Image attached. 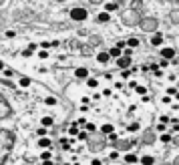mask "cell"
<instances>
[{"label": "cell", "mask_w": 179, "mask_h": 165, "mask_svg": "<svg viewBox=\"0 0 179 165\" xmlns=\"http://www.w3.org/2000/svg\"><path fill=\"white\" fill-rule=\"evenodd\" d=\"M4 71V63H2V58H0V73Z\"/></svg>", "instance_id": "cell-43"}, {"label": "cell", "mask_w": 179, "mask_h": 165, "mask_svg": "<svg viewBox=\"0 0 179 165\" xmlns=\"http://www.w3.org/2000/svg\"><path fill=\"white\" fill-rule=\"evenodd\" d=\"M71 18L83 22V20L89 18V10H85V8H73V10H71Z\"/></svg>", "instance_id": "cell-1"}, {"label": "cell", "mask_w": 179, "mask_h": 165, "mask_svg": "<svg viewBox=\"0 0 179 165\" xmlns=\"http://www.w3.org/2000/svg\"><path fill=\"white\" fill-rule=\"evenodd\" d=\"M135 89H137V93H139L141 97H147V89H145V87H141V85H137Z\"/></svg>", "instance_id": "cell-23"}, {"label": "cell", "mask_w": 179, "mask_h": 165, "mask_svg": "<svg viewBox=\"0 0 179 165\" xmlns=\"http://www.w3.org/2000/svg\"><path fill=\"white\" fill-rule=\"evenodd\" d=\"M30 77H22V79H20V87H22V89H24V87H30Z\"/></svg>", "instance_id": "cell-21"}, {"label": "cell", "mask_w": 179, "mask_h": 165, "mask_svg": "<svg viewBox=\"0 0 179 165\" xmlns=\"http://www.w3.org/2000/svg\"><path fill=\"white\" fill-rule=\"evenodd\" d=\"M22 56H26V58H28V56H32V52L26 48V50H22Z\"/></svg>", "instance_id": "cell-36"}, {"label": "cell", "mask_w": 179, "mask_h": 165, "mask_svg": "<svg viewBox=\"0 0 179 165\" xmlns=\"http://www.w3.org/2000/svg\"><path fill=\"white\" fill-rule=\"evenodd\" d=\"M109 58H111V56H109V52H107V50H103V52H99V54H97V60H99L101 65H103V63H109Z\"/></svg>", "instance_id": "cell-7"}, {"label": "cell", "mask_w": 179, "mask_h": 165, "mask_svg": "<svg viewBox=\"0 0 179 165\" xmlns=\"http://www.w3.org/2000/svg\"><path fill=\"white\" fill-rule=\"evenodd\" d=\"M109 157H111V159H119V157H121V153L115 149V151H111V153H109Z\"/></svg>", "instance_id": "cell-28"}, {"label": "cell", "mask_w": 179, "mask_h": 165, "mask_svg": "<svg viewBox=\"0 0 179 165\" xmlns=\"http://www.w3.org/2000/svg\"><path fill=\"white\" fill-rule=\"evenodd\" d=\"M36 48H38V44H36V42H30V44H28V50H30V52H34Z\"/></svg>", "instance_id": "cell-31"}, {"label": "cell", "mask_w": 179, "mask_h": 165, "mask_svg": "<svg viewBox=\"0 0 179 165\" xmlns=\"http://www.w3.org/2000/svg\"><path fill=\"white\" fill-rule=\"evenodd\" d=\"M93 165H101V159H93Z\"/></svg>", "instance_id": "cell-42"}, {"label": "cell", "mask_w": 179, "mask_h": 165, "mask_svg": "<svg viewBox=\"0 0 179 165\" xmlns=\"http://www.w3.org/2000/svg\"><path fill=\"white\" fill-rule=\"evenodd\" d=\"M121 52H123V50H119V48L115 46V48H111V50H109V56H115V58H121Z\"/></svg>", "instance_id": "cell-18"}, {"label": "cell", "mask_w": 179, "mask_h": 165, "mask_svg": "<svg viewBox=\"0 0 179 165\" xmlns=\"http://www.w3.org/2000/svg\"><path fill=\"white\" fill-rule=\"evenodd\" d=\"M127 46H129L131 50H133V48H137V46H139V38H137V36L129 38V41H127Z\"/></svg>", "instance_id": "cell-15"}, {"label": "cell", "mask_w": 179, "mask_h": 165, "mask_svg": "<svg viewBox=\"0 0 179 165\" xmlns=\"http://www.w3.org/2000/svg\"><path fill=\"white\" fill-rule=\"evenodd\" d=\"M175 99H177V101H179V91H177V95H175Z\"/></svg>", "instance_id": "cell-45"}, {"label": "cell", "mask_w": 179, "mask_h": 165, "mask_svg": "<svg viewBox=\"0 0 179 165\" xmlns=\"http://www.w3.org/2000/svg\"><path fill=\"white\" fill-rule=\"evenodd\" d=\"M177 89H179V87H177Z\"/></svg>", "instance_id": "cell-47"}, {"label": "cell", "mask_w": 179, "mask_h": 165, "mask_svg": "<svg viewBox=\"0 0 179 165\" xmlns=\"http://www.w3.org/2000/svg\"><path fill=\"white\" fill-rule=\"evenodd\" d=\"M101 133H103V135H111V133H113V125L105 123L103 127H101Z\"/></svg>", "instance_id": "cell-12"}, {"label": "cell", "mask_w": 179, "mask_h": 165, "mask_svg": "<svg viewBox=\"0 0 179 165\" xmlns=\"http://www.w3.org/2000/svg\"><path fill=\"white\" fill-rule=\"evenodd\" d=\"M69 135H71V137H77V135H79V125L77 123H73L69 127Z\"/></svg>", "instance_id": "cell-14"}, {"label": "cell", "mask_w": 179, "mask_h": 165, "mask_svg": "<svg viewBox=\"0 0 179 165\" xmlns=\"http://www.w3.org/2000/svg\"><path fill=\"white\" fill-rule=\"evenodd\" d=\"M161 42H163V34L155 32V34L151 36V44H153V46H161Z\"/></svg>", "instance_id": "cell-5"}, {"label": "cell", "mask_w": 179, "mask_h": 165, "mask_svg": "<svg viewBox=\"0 0 179 165\" xmlns=\"http://www.w3.org/2000/svg\"><path fill=\"white\" fill-rule=\"evenodd\" d=\"M121 77H123V79H129V77H131V71H129V69H127V71H121Z\"/></svg>", "instance_id": "cell-32"}, {"label": "cell", "mask_w": 179, "mask_h": 165, "mask_svg": "<svg viewBox=\"0 0 179 165\" xmlns=\"http://www.w3.org/2000/svg\"><path fill=\"white\" fill-rule=\"evenodd\" d=\"M127 129H129L131 133H135V131H139V129H141V125L137 123V121H133V123H129V125H127Z\"/></svg>", "instance_id": "cell-20"}, {"label": "cell", "mask_w": 179, "mask_h": 165, "mask_svg": "<svg viewBox=\"0 0 179 165\" xmlns=\"http://www.w3.org/2000/svg\"><path fill=\"white\" fill-rule=\"evenodd\" d=\"M45 103L52 107V105H56V99H54V97H46V99H45Z\"/></svg>", "instance_id": "cell-26"}, {"label": "cell", "mask_w": 179, "mask_h": 165, "mask_svg": "<svg viewBox=\"0 0 179 165\" xmlns=\"http://www.w3.org/2000/svg\"><path fill=\"white\" fill-rule=\"evenodd\" d=\"M169 123H171V131H175V133H177V131H179V121H177V119H171ZM171 131H169V133H171Z\"/></svg>", "instance_id": "cell-22"}, {"label": "cell", "mask_w": 179, "mask_h": 165, "mask_svg": "<svg viewBox=\"0 0 179 165\" xmlns=\"http://www.w3.org/2000/svg\"><path fill=\"white\" fill-rule=\"evenodd\" d=\"M117 65H119V69H121V71H127V67H131V58H127V56L117 58Z\"/></svg>", "instance_id": "cell-3"}, {"label": "cell", "mask_w": 179, "mask_h": 165, "mask_svg": "<svg viewBox=\"0 0 179 165\" xmlns=\"http://www.w3.org/2000/svg\"><path fill=\"white\" fill-rule=\"evenodd\" d=\"M161 56H163V60H169L175 56V50L173 48H161Z\"/></svg>", "instance_id": "cell-4"}, {"label": "cell", "mask_w": 179, "mask_h": 165, "mask_svg": "<svg viewBox=\"0 0 179 165\" xmlns=\"http://www.w3.org/2000/svg\"><path fill=\"white\" fill-rule=\"evenodd\" d=\"M153 75H155V77H163V71H161V69H157V71H153Z\"/></svg>", "instance_id": "cell-37"}, {"label": "cell", "mask_w": 179, "mask_h": 165, "mask_svg": "<svg viewBox=\"0 0 179 165\" xmlns=\"http://www.w3.org/2000/svg\"><path fill=\"white\" fill-rule=\"evenodd\" d=\"M87 85H89L91 89H97V87H99V81H97L95 77H89V79H87Z\"/></svg>", "instance_id": "cell-19"}, {"label": "cell", "mask_w": 179, "mask_h": 165, "mask_svg": "<svg viewBox=\"0 0 179 165\" xmlns=\"http://www.w3.org/2000/svg\"><path fill=\"white\" fill-rule=\"evenodd\" d=\"M163 103H165V105H169V103H171V97H167V95H165V97H163Z\"/></svg>", "instance_id": "cell-41"}, {"label": "cell", "mask_w": 179, "mask_h": 165, "mask_svg": "<svg viewBox=\"0 0 179 165\" xmlns=\"http://www.w3.org/2000/svg\"><path fill=\"white\" fill-rule=\"evenodd\" d=\"M50 143H52V141H50V139H46V137H40V139H38V147H43V149H48V147H50Z\"/></svg>", "instance_id": "cell-11"}, {"label": "cell", "mask_w": 179, "mask_h": 165, "mask_svg": "<svg viewBox=\"0 0 179 165\" xmlns=\"http://www.w3.org/2000/svg\"><path fill=\"white\" fill-rule=\"evenodd\" d=\"M40 159H43V161H50V159H52V153H50L48 149H45V151L40 153Z\"/></svg>", "instance_id": "cell-17"}, {"label": "cell", "mask_w": 179, "mask_h": 165, "mask_svg": "<svg viewBox=\"0 0 179 165\" xmlns=\"http://www.w3.org/2000/svg\"><path fill=\"white\" fill-rule=\"evenodd\" d=\"M87 137H89V133H87V131H79V135H77V139H79V141H85Z\"/></svg>", "instance_id": "cell-25"}, {"label": "cell", "mask_w": 179, "mask_h": 165, "mask_svg": "<svg viewBox=\"0 0 179 165\" xmlns=\"http://www.w3.org/2000/svg\"><path fill=\"white\" fill-rule=\"evenodd\" d=\"M52 123H54V119H52V117H43V119H40V127H52Z\"/></svg>", "instance_id": "cell-10"}, {"label": "cell", "mask_w": 179, "mask_h": 165, "mask_svg": "<svg viewBox=\"0 0 179 165\" xmlns=\"http://www.w3.org/2000/svg\"><path fill=\"white\" fill-rule=\"evenodd\" d=\"M85 127H87V133H95V131H97V127H95L93 123H87Z\"/></svg>", "instance_id": "cell-29"}, {"label": "cell", "mask_w": 179, "mask_h": 165, "mask_svg": "<svg viewBox=\"0 0 179 165\" xmlns=\"http://www.w3.org/2000/svg\"><path fill=\"white\" fill-rule=\"evenodd\" d=\"M177 87H169V89H167V97H175V95H177Z\"/></svg>", "instance_id": "cell-24"}, {"label": "cell", "mask_w": 179, "mask_h": 165, "mask_svg": "<svg viewBox=\"0 0 179 165\" xmlns=\"http://www.w3.org/2000/svg\"><path fill=\"white\" fill-rule=\"evenodd\" d=\"M2 75H6V77H12V75H14V69H6V67H4Z\"/></svg>", "instance_id": "cell-27"}, {"label": "cell", "mask_w": 179, "mask_h": 165, "mask_svg": "<svg viewBox=\"0 0 179 165\" xmlns=\"http://www.w3.org/2000/svg\"><path fill=\"white\" fill-rule=\"evenodd\" d=\"M109 20H111V16H109L107 12H101V14L97 16V22H101V24H103V22H109Z\"/></svg>", "instance_id": "cell-13"}, {"label": "cell", "mask_w": 179, "mask_h": 165, "mask_svg": "<svg viewBox=\"0 0 179 165\" xmlns=\"http://www.w3.org/2000/svg\"><path fill=\"white\" fill-rule=\"evenodd\" d=\"M75 77L77 79H89V69H85V67L75 69Z\"/></svg>", "instance_id": "cell-2"}, {"label": "cell", "mask_w": 179, "mask_h": 165, "mask_svg": "<svg viewBox=\"0 0 179 165\" xmlns=\"http://www.w3.org/2000/svg\"><path fill=\"white\" fill-rule=\"evenodd\" d=\"M103 95H105V97H111L113 93H111V89H105V91H103Z\"/></svg>", "instance_id": "cell-40"}, {"label": "cell", "mask_w": 179, "mask_h": 165, "mask_svg": "<svg viewBox=\"0 0 179 165\" xmlns=\"http://www.w3.org/2000/svg\"><path fill=\"white\" fill-rule=\"evenodd\" d=\"M38 46H40V48H43V50H46V48H48V46H50V42H40V44H38Z\"/></svg>", "instance_id": "cell-35"}, {"label": "cell", "mask_w": 179, "mask_h": 165, "mask_svg": "<svg viewBox=\"0 0 179 165\" xmlns=\"http://www.w3.org/2000/svg\"><path fill=\"white\" fill-rule=\"evenodd\" d=\"M46 135V129L45 127H38V137H45Z\"/></svg>", "instance_id": "cell-33"}, {"label": "cell", "mask_w": 179, "mask_h": 165, "mask_svg": "<svg viewBox=\"0 0 179 165\" xmlns=\"http://www.w3.org/2000/svg\"><path fill=\"white\" fill-rule=\"evenodd\" d=\"M38 56H40V58H48V52H46V50H38Z\"/></svg>", "instance_id": "cell-34"}, {"label": "cell", "mask_w": 179, "mask_h": 165, "mask_svg": "<svg viewBox=\"0 0 179 165\" xmlns=\"http://www.w3.org/2000/svg\"><path fill=\"white\" fill-rule=\"evenodd\" d=\"M155 163V157L153 155H143L141 157V165H153Z\"/></svg>", "instance_id": "cell-8"}, {"label": "cell", "mask_w": 179, "mask_h": 165, "mask_svg": "<svg viewBox=\"0 0 179 165\" xmlns=\"http://www.w3.org/2000/svg\"><path fill=\"white\" fill-rule=\"evenodd\" d=\"M175 143H177V145H179V137H177V141H175Z\"/></svg>", "instance_id": "cell-46"}, {"label": "cell", "mask_w": 179, "mask_h": 165, "mask_svg": "<svg viewBox=\"0 0 179 165\" xmlns=\"http://www.w3.org/2000/svg\"><path fill=\"white\" fill-rule=\"evenodd\" d=\"M40 165H52V161H43Z\"/></svg>", "instance_id": "cell-44"}, {"label": "cell", "mask_w": 179, "mask_h": 165, "mask_svg": "<svg viewBox=\"0 0 179 165\" xmlns=\"http://www.w3.org/2000/svg\"><path fill=\"white\" fill-rule=\"evenodd\" d=\"M77 125H87V119H85V117H81V119L77 121Z\"/></svg>", "instance_id": "cell-39"}, {"label": "cell", "mask_w": 179, "mask_h": 165, "mask_svg": "<svg viewBox=\"0 0 179 165\" xmlns=\"http://www.w3.org/2000/svg\"><path fill=\"white\" fill-rule=\"evenodd\" d=\"M125 163H127V165H135V163H137V153H133V151L127 153V155H125Z\"/></svg>", "instance_id": "cell-6"}, {"label": "cell", "mask_w": 179, "mask_h": 165, "mask_svg": "<svg viewBox=\"0 0 179 165\" xmlns=\"http://www.w3.org/2000/svg\"><path fill=\"white\" fill-rule=\"evenodd\" d=\"M165 129H167V125H161V123L157 125V131H161V133H163V131H165Z\"/></svg>", "instance_id": "cell-38"}, {"label": "cell", "mask_w": 179, "mask_h": 165, "mask_svg": "<svg viewBox=\"0 0 179 165\" xmlns=\"http://www.w3.org/2000/svg\"><path fill=\"white\" fill-rule=\"evenodd\" d=\"M117 8H119L117 2H107V4H105V12H107V14H109V12H115Z\"/></svg>", "instance_id": "cell-9"}, {"label": "cell", "mask_w": 179, "mask_h": 165, "mask_svg": "<svg viewBox=\"0 0 179 165\" xmlns=\"http://www.w3.org/2000/svg\"><path fill=\"white\" fill-rule=\"evenodd\" d=\"M171 139H173V135H171V133H163V135L159 137V141H161V143H171Z\"/></svg>", "instance_id": "cell-16"}, {"label": "cell", "mask_w": 179, "mask_h": 165, "mask_svg": "<svg viewBox=\"0 0 179 165\" xmlns=\"http://www.w3.org/2000/svg\"><path fill=\"white\" fill-rule=\"evenodd\" d=\"M169 121H171V119H169L167 115H161V119H159V123H161V125H167Z\"/></svg>", "instance_id": "cell-30"}]
</instances>
